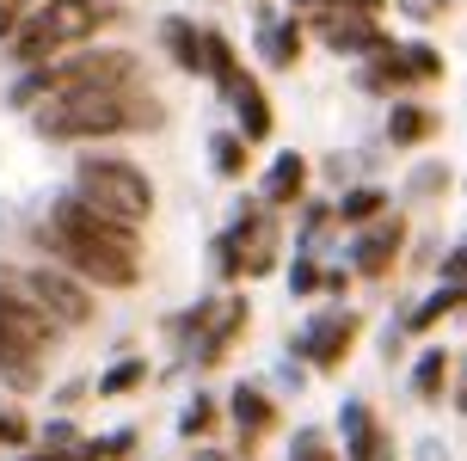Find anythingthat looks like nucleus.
<instances>
[{
  "label": "nucleus",
  "instance_id": "25",
  "mask_svg": "<svg viewBox=\"0 0 467 461\" xmlns=\"http://www.w3.org/2000/svg\"><path fill=\"white\" fill-rule=\"evenodd\" d=\"M210 431H215V400L197 393V400L185 406V437H210Z\"/></svg>",
  "mask_w": 467,
  "mask_h": 461
},
{
  "label": "nucleus",
  "instance_id": "32",
  "mask_svg": "<svg viewBox=\"0 0 467 461\" xmlns=\"http://www.w3.org/2000/svg\"><path fill=\"white\" fill-rule=\"evenodd\" d=\"M197 461H222V456H210V449H203V456H197Z\"/></svg>",
  "mask_w": 467,
  "mask_h": 461
},
{
  "label": "nucleus",
  "instance_id": "29",
  "mask_svg": "<svg viewBox=\"0 0 467 461\" xmlns=\"http://www.w3.org/2000/svg\"><path fill=\"white\" fill-rule=\"evenodd\" d=\"M13 31H19V0H0V44H13Z\"/></svg>",
  "mask_w": 467,
  "mask_h": 461
},
{
  "label": "nucleus",
  "instance_id": "30",
  "mask_svg": "<svg viewBox=\"0 0 467 461\" xmlns=\"http://www.w3.org/2000/svg\"><path fill=\"white\" fill-rule=\"evenodd\" d=\"M437 184H449V173H443V166H424V173H419V191H437Z\"/></svg>",
  "mask_w": 467,
  "mask_h": 461
},
{
  "label": "nucleus",
  "instance_id": "31",
  "mask_svg": "<svg viewBox=\"0 0 467 461\" xmlns=\"http://www.w3.org/2000/svg\"><path fill=\"white\" fill-rule=\"evenodd\" d=\"M296 289H302V296H307V289H320V277H314V265H296Z\"/></svg>",
  "mask_w": 467,
  "mask_h": 461
},
{
  "label": "nucleus",
  "instance_id": "24",
  "mask_svg": "<svg viewBox=\"0 0 467 461\" xmlns=\"http://www.w3.org/2000/svg\"><path fill=\"white\" fill-rule=\"evenodd\" d=\"M381 204H388V191H350L345 204H338V215H345V222H369Z\"/></svg>",
  "mask_w": 467,
  "mask_h": 461
},
{
  "label": "nucleus",
  "instance_id": "14",
  "mask_svg": "<svg viewBox=\"0 0 467 461\" xmlns=\"http://www.w3.org/2000/svg\"><path fill=\"white\" fill-rule=\"evenodd\" d=\"M345 431H350V461H381V431H375L369 406H345Z\"/></svg>",
  "mask_w": 467,
  "mask_h": 461
},
{
  "label": "nucleus",
  "instance_id": "19",
  "mask_svg": "<svg viewBox=\"0 0 467 461\" xmlns=\"http://www.w3.org/2000/svg\"><path fill=\"white\" fill-rule=\"evenodd\" d=\"M197 68H210L222 87H234V80H240V74H234V49H228V37H222V31H203V62H197Z\"/></svg>",
  "mask_w": 467,
  "mask_h": 461
},
{
  "label": "nucleus",
  "instance_id": "33",
  "mask_svg": "<svg viewBox=\"0 0 467 461\" xmlns=\"http://www.w3.org/2000/svg\"><path fill=\"white\" fill-rule=\"evenodd\" d=\"M363 6H381V0H363Z\"/></svg>",
  "mask_w": 467,
  "mask_h": 461
},
{
  "label": "nucleus",
  "instance_id": "13",
  "mask_svg": "<svg viewBox=\"0 0 467 461\" xmlns=\"http://www.w3.org/2000/svg\"><path fill=\"white\" fill-rule=\"evenodd\" d=\"M234 99H240V123H246V141H265L271 136V105H265V92L253 80H234Z\"/></svg>",
  "mask_w": 467,
  "mask_h": 461
},
{
  "label": "nucleus",
  "instance_id": "26",
  "mask_svg": "<svg viewBox=\"0 0 467 461\" xmlns=\"http://www.w3.org/2000/svg\"><path fill=\"white\" fill-rule=\"evenodd\" d=\"M25 437H31V424H25L19 413H0V443H6V449H19Z\"/></svg>",
  "mask_w": 467,
  "mask_h": 461
},
{
  "label": "nucleus",
  "instance_id": "17",
  "mask_svg": "<svg viewBox=\"0 0 467 461\" xmlns=\"http://www.w3.org/2000/svg\"><path fill=\"white\" fill-rule=\"evenodd\" d=\"M56 49H62V44H56V37H49V31H44L37 19L25 25V31H13V56H19L25 68H37V62H49Z\"/></svg>",
  "mask_w": 467,
  "mask_h": 461
},
{
  "label": "nucleus",
  "instance_id": "18",
  "mask_svg": "<svg viewBox=\"0 0 467 461\" xmlns=\"http://www.w3.org/2000/svg\"><path fill=\"white\" fill-rule=\"evenodd\" d=\"M234 418H240V431H271V424H277L271 400H265L258 388H240V393H234Z\"/></svg>",
  "mask_w": 467,
  "mask_h": 461
},
{
  "label": "nucleus",
  "instance_id": "4",
  "mask_svg": "<svg viewBox=\"0 0 467 461\" xmlns=\"http://www.w3.org/2000/svg\"><path fill=\"white\" fill-rule=\"evenodd\" d=\"M62 326H49L19 289H0V369L19 382V388H37V357L56 345Z\"/></svg>",
  "mask_w": 467,
  "mask_h": 461
},
{
  "label": "nucleus",
  "instance_id": "28",
  "mask_svg": "<svg viewBox=\"0 0 467 461\" xmlns=\"http://www.w3.org/2000/svg\"><path fill=\"white\" fill-rule=\"evenodd\" d=\"M215 166H222V173H240V166H246V141H222V148H215Z\"/></svg>",
  "mask_w": 467,
  "mask_h": 461
},
{
  "label": "nucleus",
  "instance_id": "12",
  "mask_svg": "<svg viewBox=\"0 0 467 461\" xmlns=\"http://www.w3.org/2000/svg\"><path fill=\"white\" fill-rule=\"evenodd\" d=\"M302 191H307V161L302 154H277L271 179H265V197H271V204H289V197H302Z\"/></svg>",
  "mask_w": 467,
  "mask_h": 461
},
{
  "label": "nucleus",
  "instance_id": "21",
  "mask_svg": "<svg viewBox=\"0 0 467 461\" xmlns=\"http://www.w3.org/2000/svg\"><path fill=\"white\" fill-rule=\"evenodd\" d=\"M455 308H462V289H455V283H443V289H437V296H431V301L419 308V314H412V332H424V326H437L443 314H455Z\"/></svg>",
  "mask_w": 467,
  "mask_h": 461
},
{
  "label": "nucleus",
  "instance_id": "23",
  "mask_svg": "<svg viewBox=\"0 0 467 461\" xmlns=\"http://www.w3.org/2000/svg\"><path fill=\"white\" fill-rule=\"evenodd\" d=\"M296 56H302V25H277V31H271V62L289 68Z\"/></svg>",
  "mask_w": 467,
  "mask_h": 461
},
{
  "label": "nucleus",
  "instance_id": "11",
  "mask_svg": "<svg viewBox=\"0 0 467 461\" xmlns=\"http://www.w3.org/2000/svg\"><path fill=\"white\" fill-rule=\"evenodd\" d=\"M388 136H394V148H419L424 136H437V117L424 111V105H394V117H388Z\"/></svg>",
  "mask_w": 467,
  "mask_h": 461
},
{
  "label": "nucleus",
  "instance_id": "16",
  "mask_svg": "<svg viewBox=\"0 0 467 461\" xmlns=\"http://www.w3.org/2000/svg\"><path fill=\"white\" fill-rule=\"evenodd\" d=\"M161 37H166V49L179 56V68L197 74V62H203V31H191L185 19H166V25H161Z\"/></svg>",
  "mask_w": 467,
  "mask_h": 461
},
{
  "label": "nucleus",
  "instance_id": "20",
  "mask_svg": "<svg viewBox=\"0 0 467 461\" xmlns=\"http://www.w3.org/2000/svg\"><path fill=\"white\" fill-rule=\"evenodd\" d=\"M443 375H449V357H443V351H424L419 369H412V382H419L424 400H437V393H443Z\"/></svg>",
  "mask_w": 467,
  "mask_h": 461
},
{
  "label": "nucleus",
  "instance_id": "6",
  "mask_svg": "<svg viewBox=\"0 0 467 461\" xmlns=\"http://www.w3.org/2000/svg\"><path fill=\"white\" fill-rule=\"evenodd\" d=\"M49 234L80 240V246H105V253H130V258H136V228H123V222H111V215L87 209L80 197H62V204L49 209Z\"/></svg>",
  "mask_w": 467,
  "mask_h": 461
},
{
  "label": "nucleus",
  "instance_id": "9",
  "mask_svg": "<svg viewBox=\"0 0 467 461\" xmlns=\"http://www.w3.org/2000/svg\"><path fill=\"white\" fill-rule=\"evenodd\" d=\"M400 246H406V222H381V228H369L363 240H357V271L363 277H388L394 271V258H400Z\"/></svg>",
  "mask_w": 467,
  "mask_h": 461
},
{
  "label": "nucleus",
  "instance_id": "1",
  "mask_svg": "<svg viewBox=\"0 0 467 461\" xmlns=\"http://www.w3.org/2000/svg\"><path fill=\"white\" fill-rule=\"evenodd\" d=\"M161 105H136L130 87L117 92H62V99H37V136L49 141H87V136H123L136 123H154Z\"/></svg>",
  "mask_w": 467,
  "mask_h": 461
},
{
  "label": "nucleus",
  "instance_id": "8",
  "mask_svg": "<svg viewBox=\"0 0 467 461\" xmlns=\"http://www.w3.org/2000/svg\"><path fill=\"white\" fill-rule=\"evenodd\" d=\"M37 25L56 44H80V37H93L99 25H105V6L99 0H49L44 13H37Z\"/></svg>",
  "mask_w": 467,
  "mask_h": 461
},
{
  "label": "nucleus",
  "instance_id": "27",
  "mask_svg": "<svg viewBox=\"0 0 467 461\" xmlns=\"http://www.w3.org/2000/svg\"><path fill=\"white\" fill-rule=\"evenodd\" d=\"M296 461H332V449L314 437V431H302V437H296Z\"/></svg>",
  "mask_w": 467,
  "mask_h": 461
},
{
  "label": "nucleus",
  "instance_id": "15",
  "mask_svg": "<svg viewBox=\"0 0 467 461\" xmlns=\"http://www.w3.org/2000/svg\"><path fill=\"white\" fill-rule=\"evenodd\" d=\"M314 332H320V339H314L307 351H314V363H320V369H332V363L350 351V332H357V320L345 314V320H327V326H314Z\"/></svg>",
  "mask_w": 467,
  "mask_h": 461
},
{
  "label": "nucleus",
  "instance_id": "2",
  "mask_svg": "<svg viewBox=\"0 0 467 461\" xmlns=\"http://www.w3.org/2000/svg\"><path fill=\"white\" fill-rule=\"evenodd\" d=\"M74 184H80V191H74L80 204L99 209V215H111V222H123V228H136V222L154 215V184L130 161H99V154H87L80 173H74Z\"/></svg>",
  "mask_w": 467,
  "mask_h": 461
},
{
  "label": "nucleus",
  "instance_id": "7",
  "mask_svg": "<svg viewBox=\"0 0 467 461\" xmlns=\"http://www.w3.org/2000/svg\"><path fill=\"white\" fill-rule=\"evenodd\" d=\"M49 253H62L80 277H93V283H105V289H130L136 283V258L130 253H105V246H80V240H62V234H37Z\"/></svg>",
  "mask_w": 467,
  "mask_h": 461
},
{
  "label": "nucleus",
  "instance_id": "10",
  "mask_svg": "<svg viewBox=\"0 0 467 461\" xmlns=\"http://www.w3.org/2000/svg\"><path fill=\"white\" fill-rule=\"evenodd\" d=\"M327 44L345 56V49H381V31H375L369 19H345V13H327Z\"/></svg>",
  "mask_w": 467,
  "mask_h": 461
},
{
  "label": "nucleus",
  "instance_id": "22",
  "mask_svg": "<svg viewBox=\"0 0 467 461\" xmlns=\"http://www.w3.org/2000/svg\"><path fill=\"white\" fill-rule=\"evenodd\" d=\"M136 382H148V363H141V357H123L117 369H105V375H99V393H130Z\"/></svg>",
  "mask_w": 467,
  "mask_h": 461
},
{
  "label": "nucleus",
  "instance_id": "3",
  "mask_svg": "<svg viewBox=\"0 0 467 461\" xmlns=\"http://www.w3.org/2000/svg\"><path fill=\"white\" fill-rule=\"evenodd\" d=\"M136 87V56L130 49H93L74 56L62 68H37L25 87H13V105H37V99H62V92H117Z\"/></svg>",
  "mask_w": 467,
  "mask_h": 461
},
{
  "label": "nucleus",
  "instance_id": "5",
  "mask_svg": "<svg viewBox=\"0 0 467 461\" xmlns=\"http://www.w3.org/2000/svg\"><path fill=\"white\" fill-rule=\"evenodd\" d=\"M0 283L19 289L49 326H87L93 320V296H87L74 277H62V271H25V277H0Z\"/></svg>",
  "mask_w": 467,
  "mask_h": 461
}]
</instances>
